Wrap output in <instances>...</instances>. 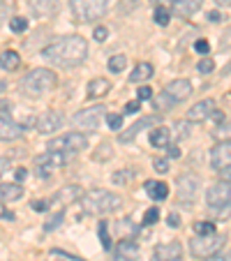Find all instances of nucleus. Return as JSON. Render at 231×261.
<instances>
[{
	"label": "nucleus",
	"instance_id": "nucleus-1",
	"mask_svg": "<svg viewBox=\"0 0 231 261\" xmlns=\"http://www.w3.org/2000/svg\"><path fill=\"white\" fill-rule=\"evenodd\" d=\"M42 55H44L51 65L76 67V65H81V63L85 61V55H88V42L79 35L58 37V40H53L49 46H44Z\"/></svg>",
	"mask_w": 231,
	"mask_h": 261
},
{
	"label": "nucleus",
	"instance_id": "nucleus-2",
	"mask_svg": "<svg viewBox=\"0 0 231 261\" xmlns=\"http://www.w3.org/2000/svg\"><path fill=\"white\" fill-rule=\"evenodd\" d=\"M121 204H123V199L115 194V192L100 190V187L81 194V208H83V213H88V215H100V217L109 215V213L118 211Z\"/></svg>",
	"mask_w": 231,
	"mask_h": 261
},
{
	"label": "nucleus",
	"instance_id": "nucleus-3",
	"mask_svg": "<svg viewBox=\"0 0 231 261\" xmlns=\"http://www.w3.org/2000/svg\"><path fill=\"white\" fill-rule=\"evenodd\" d=\"M58 85V76L53 70L46 67H37V70L28 72L25 76H21L19 81V93L25 97H42L46 93H51Z\"/></svg>",
	"mask_w": 231,
	"mask_h": 261
},
{
	"label": "nucleus",
	"instance_id": "nucleus-4",
	"mask_svg": "<svg viewBox=\"0 0 231 261\" xmlns=\"http://www.w3.org/2000/svg\"><path fill=\"white\" fill-rule=\"evenodd\" d=\"M111 0H72V16H74L79 23H93V21L102 19L109 10Z\"/></svg>",
	"mask_w": 231,
	"mask_h": 261
},
{
	"label": "nucleus",
	"instance_id": "nucleus-5",
	"mask_svg": "<svg viewBox=\"0 0 231 261\" xmlns=\"http://www.w3.org/2000/svg\"><path fill=\"white\" fill-rule=\"evenodd\" d=\"M104 111L106 109L102 104L88 106V109H81V111H76V113L72 115V125H74L79 132H83V134H93V132L100 130L102 118H106Z\"/></svg>",
	"mask_w": 231,
	"mask_h": 261
},
{
	"label": "nucleus",
	"instance_id": "nucleus-6",
	"mask_svg": "<svg viewBox=\"0 0 231 261\" xmlns=\"http://www.w3.org/2000/svg\"><path fill=\"white\" fill-rule=\"evenodd\" d=\"M201 187V178L196 173H183L176 178V201L183 208H190L194 204Z\"/></svg>",
	"mask_w": 231,
	"mask_h": 261
},
{
	"label": "nucleus",
	"instance_id": "nucleus-7",
	"mask_svg": "<svg viewBox=\"0 0 231 261\" xmlns=\"http://www.w3.org/2000/svg\"><path fill=\"white\" fill-rule=\"evenodd\" d=\"M226 238L220 236V234H211V236H196L190 241V250L196 259H206V256H213L217 252H222Z\"/></svg>",
	"mask_w": 231,
	"mask_h": 261
},
{
	"label": "nucleus",
	"instance_id": "nucleus-8",
	"mask_svg": "<svg viewBox=\"0 0 231 261\" xmlns=\"http://www.w3.org/2000/svg\"><path fill=\"white\" fill-rule=\"evenodd\" d=\"M83 148H88V139H85L83 132H67V134L55 136V139H51L46 143V151H61V153H67V155L79 153Z\"/></svg>",
	"mask_w": 231,
	"mask_h": 261
},
{
	"label": "nucleus",
	"instance_id": "nucleus-9",
	"mask_svg": "<svg viewBox=\"0 0 231 261\" xmlns=\"http://www.w3.org/2000/svg\"><path fill=\"white\" fill-rule=\"evenodd\" d=\"M206 204L213 211H222V208L231 206V183L229 181L213 183L206 192Z\"/></svg>",
	"mask_w": 231,
	"mask_h": 261
},
{
	"label": "nucleus",
	"instance_id": "nucleus-10",
	"mask_svg": "<svg viewBox=\"0 0 231 261\" xmlns=\"http://www.w3.org/2000/svg\"><path fill=\"white\" fill-rule=\"evenodd\" d=\"M65 162H67V153L46 151L35 157V169H37V173H40V178H49L51 169H61V166H65Z\"/></svg>",
	"mask_w": 231,
	"mask_h": 261
},
{
	"label": "nucleus",
	"instance_id": "nucleus-11",
	"mask_svg": "<svg viewBox=\"0 0 231 261\" xmlns=\"http://www.w3.org/2000/svg\"><path fill=\"white\" fill-rule=\"evenodd\" d=\"M231 166V141H220L211 151V169L226 171Z\"/></svg>",
	"mask_w": 231,
	"mask_h": 261
},
{
	"label": "nucleus",
	"instance_id": "nucleus-12",
	"mask_svg": "<svg viewBox=\"0 0 231 261\" xmlns=\"http://www.w3.org/2000/svg\"><path fill=\"white\" fill-rule=\"evenodd\" d=\"M160 123H162V115H157V113L155 115H143V118H139V121H136L130 130L121 132V143H130V141L134 139L136 134H141L146 127H157Z\"/></svg>",
	"mask_w": 231,
	"mask_h": 261
},
{
	"label": "nucleus",
	"instance_id": "nucleus-13",
	"mask_svg": "<svg viewBox=\"0 0 231 261\" xmlns=\"http://www.w3.org/2000/svg\"><path fill=\"white\" fill-rule=\"evenodd\" d=\"M35 125L40 134H53V132H58L63 127V113H58V111H44L37 118Z\"/></svg>",
	"mask_w": 231,
	"mask_h": 261
},
{
	"label": "nucleus",
	"instance_id": "nucleus-14",
	"mask_svg": "<svg viewBox=\"0 0 231 261\" xmlns=\"http://www.w3.org/2000/svg\"><path fill=\"white\" fill-rule=\"evenodd\" d=\"M164 93L178 104V102H185L187 97L192 95V83L187 79H174V81H169V83H166Z\"/></svg>",
	"mask_w": 231,
	"mask_h": 261
},
{
	"label": "nucleus",
	"instance_id": "nucleus-15",
	"mask_svg": "<svg viewBox=\"0 0 231 261\" xmlns=\"http://www.w3.org/2000/svg\"><path fill=\"white\" fill-rule=\"evenodd\" d=\"M23 134V125L12 121L10 115L0 113V141H14Z\"/></svg>",
	"mask_w": 231,
	"mask_h": 261
},
{
	"label": "nucleus",
	"instance_id": "nucleus-16",
	"mask_svg": "<svg viewBox=\"0 0 231 261\" xmlns=\"http://www.w3.org/2000/svg\"><path fill=\"white\" fill-rule=\"evenodd\" d=\"M213 111H215L213 100H201V102H196L190 111H187V121L190 123H204V121H208V118L213 115Z\"/></svg>",
	"mask_w": 231,
	"mask_h": 261
},
{
	"label": "nucleus",
	"instance_id": "nucleus-17",
	"mask_svg": "<svg viewBox=\"0 0 231 261\" xmlns=\"http://www.w3.org/2000/svg\"><path fill=\"white\" fill-rule=\"evenodd\" d=\"M28 7H31L33 16L37 19H49L55 14L58 10V0H28Z\"/></svg>",
	"mask_w": 231,
	"mask_h": 261
},
{
	"label": "nucleus",
	"instance_id": "nucleus-18",
	"mask_svg": "<svg viewBox=\"0 0 231 261\" xmlns=\"http://www.w3.org/2000/svg\"><path fill=\"white\" fill-rule=\"evenodd\" d=\"M153 256H157V259H183V245L178 241L160 243L153 250Z\"/></svg>",
	"mask_w": 231,
	"mask_h": 261
},
{
	"label": "nucleus",
	"instance_id": "nucleus-19",
	"mask_svg": "<svg viewBox=\"0 0 231 261\" xmlns=\"http://www.w3.org/2000/svg\"><path fill=\"white\" fill-rule=\"evenodd\" d=\"M139 243H134L132 238L121 241L118 250H115V261H136L139 259Z\"/></svg>",
	"mask_w": 231,
	"mask_h": 261
},
{
	"label": "nucleus",
	"instance_id": "nucleus-20",
	"mask_svg": "<svg viewBox=\"0 0 231 261\" xmlns=\"http://www.w3.org/2000/svg\"><path fill=\"white\" fill-rule=\"evenodd\" d=\"M171 3H174V12L178 16H183V19L194 16L204 5V0H171Z\"/></svg>",
	"mask_w": 231,
	"mask_h": 261
},
{
	"label": "nucleus",
	"instance_id": "nucleus-21",
	"mask_svg": "<svg viewBox=\"0 0 231 261\" xmlns=\"http://www.w3.org/2000/svg\"><path fill=\"white\" fill-rule=\"evenodd\" d=\"M109 91H111V81L97 76V79H93L91 83H88V88H85V95L91 97V100H97V97H104Z\"/></svg>",
	"mask_w": 231,
	"mask_h": 261
},
{
	"label": "nucleus",
	"instance_id": "nucleus-22",
	"mask_svg": "<svg viewBox=\"0 0 231 261\" xmlns=\"http://www.w3.org/2000/svg\"><path fill=\"white\" fill-rule=\"evenodd\" d=\"M23 196V187L19 183H7V185H0V204H10Z\"/></svg>",
	"mask_w": 231,
	"mask_h": 261
},
{
	"label": "nucleus",
	"instance_id": "nucleus-23",
	"mask_svg": "<svg viewBox=\"0 0 231 261\" xmlns=\"http://www.w3.org/2000/svg\"><path fill=\"white\" fill-rule=\"evenodd\" d=\"M146 192L153 201H164L169 196V185L166 183H160V181H146Z\"/></svg>",
	"mask_w": 231,
	"mask_h": 261
},
{
	"label": "nucleus",
	"instance_id": "nucleus-24",
	"mask_svg": "<svg viewBox=\"0 0 231 261\" xmlns=\"http://www.w3.org/2000/svg\"><path fill=\"white\" fill-rule=\"evenodd\" d=\"M79 196H81V187L79 185H67V187L58 190L53 196H51V204H58V201H63V204H70V201L79 199Z\"/></svg>",
	"mask_w": 231,
	"mask_h": 261
},
{
	"label": "nucleus",
	"instance_id": "nucleus-25",
	"mask_svg": "<svg viewBox=\"0 0 231 261\" xmlns=\"http://www.w3.org/2000/svg\"><path fill=\"white\" fill-rule=\"evenodd\" d=\"M169 141H171V132L164 125H157L151 130V143L155 148H169Z\"/></svg>",
	"mask_w": 231,
	"mask_h": 261
},
{
	"label": "nucleus",
	"instance_id": "nucleus-26",
	"mask_svg": "<svg viewBox=\"0 0 231 261\" xmlns=\"http://www.w3.org/2000/svg\"><path fill=\"white\" fill-rule=\"evenodd\" d=\"M153 65L151 63H139V65L132 70V74H130V81L132 83H143V81H148L153 76Z\"/></svg>",
	"mask_w": 231,
	"mask_h": 261
},
{
	"label": "nucleus",
	"instance_id": "nucleus-27",
	"mask_svg": "<svg viewBox=\"0 0 231 261\" xmlns=\"http://www.w3.org/2000/svg\"><path fill=\"white\" fill-rule=\"evenodd\" d=\"M19 65H21V55L16 53V51H3V53H0V67L5 72L19 70Z\"/></svg>",
	"mask_w": 231,
	"mask_h": 261
},
{
	"label": "nucleus",
	"instance_id": "nucleus-28",
	"mask_svg": "<svg viewBox=\"0 0 231 261\" xmlns=\"http://www.w3.org/2000/svg\"><path fill=\"white\" fill-rule=\"evenodd\" d=\"M153 21H155L157 25H169V21H171V12L166 10L164 5H157V7H155V14H153Z\"/></svg>",
	"mask_w": 231,
	"mask_h": 261
},
{
	"label": "nucleus",
	"instance_id": "nucleus-29",
	"mask_svg": "<svg viewBox=\"0 0 231 261\" xmlns=\"http://www.w3.org/2000/svg\"><path fill=\"white\" fill-rule=\"evenodd\" d=\"M194 234H196V236H211V234H217V231H215V222H208V220L196 222V224H194Z\"/></svg>",
	"mask_w": 231,
	"mask_h": 261
},
{
	"label": "nucleus",
	"instance_id": "nucleus-30",
	"mask_svg": "<svg viewBox=\"0 0 231 261\" xmlns=\"http://www.w3.org/2000/svg\"><path fill=\"white\" fill-rule=\"evenodd\" d=\"M125 67H127V55H111V58H109V70L111 72L121 74Z\"/></svg>",
	"mask_w": 231,
	"mask_h": 261
},
{
	"label": "nucleus",
	"instance_id": "nucleus-31",
	"mask_svg": "<svg viewBox=\"0 0 231 261\" xmlns=\"http://www.w3.org/2000/svg\"><path fill=\"white\" fill-rule=\"evenodd\" d=\"M136 173H134V169H123V171H115L113 173V183L115 185H127V183L134 178Z\"/></svg>",
	"mask_w": 231,
	"mask_h": 261
},
{
	"label": "nucleus",
	"instance_id": "nucleus-32",
	"mask_svg": "<svg viewBox=\"0 0 231 261\" xmlns=\"http://www.w3.org/2000/svg\"><path fill=\"white\" fill-rule=\"evenodd\" d=\"M97 234H100V241L104 250H111V236H109V222H100L97 226Z\"/></svg>",
	"mask_w": 231,
	"mask_h": 261
},
{
	"label": "nucleus",
	"instance_id": "nucleus-33",
	"mask_svg": "<svg viewBox=\"0 0 231 261\" xmlns=\"http://www.w3.org/2000/svg\"><path fill=\"white\" fill-rule=\"evenodd\" d=\"M213 134H215V139H220V141H231V121L220 123V127H217Z\"/></svg>",
	"mask_w": 231,
	"mask_h": 261
},
{
	"label": "nucleus",
	"instance_id": "nucleus-34",
	"mask_svg": "<svg viewBox=\"0 0 231 261\" xmlns=\"http://www.w3.org/2000/svg\"><path fill=\"white\" fill-rule=\"evenodd\" d=\"M10 28L14 33H25V31H28V19H25V16H12V19H10Z\"/></svg>",
	"mask_w": 231,
	"mask_h": 261
},
{
	"label": "nucleus",
	"instance_id": "nucleus-35",
	"mask_svg": "<svg viewBox=\"0 0 231 261\" xmlns=\"http://www.w3.org/2000/svg\"><path fill=\"white\" fill-rule=\"evenodd\" d=\"M111 155H113V151H111V146L109 143H100V146H97V151L93 153V160H111Z\"/></svg>",
	"mask_w": 231,
	"mask_h": 261
},
{
	"label": "nucleus",
	"instance_id": "nucleus-36",
	"mask_svg": "<svg viewBox=\"0 0 231 261\" xmlns=\"http://www.w3.org/2000/svg\"><path fill=\"white\" fill-rule=\"evenodd\" d=\"M106 125H109V130L121 132L123 130V115L121 113H106Z\"/></svg>",
	"mask_w": 231,
	"mask_h": 261
},
{
	"label": "nucleus",
	"instance_id": "nucleus-37",
	"mask_svg": "<svg viewBox=\"0 0 231 261\" xmlns=\"http://www.w3.org/2000/svg\"><path fill=\"white\" fill-rule=\"evenodd\" d=\"M174 104H176V102L171 100V97L166 95V93H162V95L155 100V111H169Z\"/></svg>",
	"mask_w": 231,
	"mask_h": 261
},
{
	"label": "nucleus",
	"instance_id": "nucleus-38",
	"mask_svg": "<svg viewBox=\"0 0 231 261\" xmlns=\"http://www.w3.org/2000/svg\"><path fill=\"white\" fill-rule=\"evenodd\" d=\"M196 70H199V74H213V70H215V61L206 55V58H201V61H199Z\"/></svg>",
	"mask_w": 231,
	"mask_h": 261
},
{
	"label": "nucleus",
	"instance_id": "nucleus-39",
	"mask_svg": "<svg viewBox=\"0 0 231 261\" xmlns=\"http://www.w3.org/2000/svg\"><path fill=\"white\" fill-rule=\"evenodd\" d=\"M63 220H65V213H63V211H61V213H55V215L44 224V231H46V234H49V231H55L58 226L63 224Z\"/></svg>",
	"mask_w": 231,
	"mask_h": 261
},
{
	"label": "nucleus",
	"instance_id": "nucleus-40",
	"mask_svg": "<svg viewBox=\"0 0 231 261\" xmlns=\"http://www.w3.org/2000/svg\"><path fill=\"white\" fill-rule=\"evenodd\" d=\"M157 220H160V208H157V206L148 208V211L143 213V224H148V226H151V224H155Z\"/></svg>",
	"mask_w": 231,
	"mask_h": 261
},
{
	"label": "nucleus",
	"instance_id": "nucleus-41",
	"mask_svg": "<svg viewBox=\"0 0 231 261\" xmlns=\"http://www.w3.org/2000/svg\"><path fill=\"white\" fill-rule=\"evenodd\" d=\"M153 169L157 173H169V160H153Z\"/></svg>",
	"mask_w": 231,
	"mask_h": 261
},
{
	"label": "nucleus",
	"instance_id": "nucleus-42",
	"mask_svg": "<svg viewBox=\"0 0 231 261\" xmlns=\"http://www.w3.org/2000/svg\"><path fill=\"white\" fill-rule=\"evenodd\" d=\"M93 37H95L97 42H104L106 37H109V28H106V25H97L95 33H93Z\"/></svg>",
	"mask_w": 231,
	"mask_h": 261
},
{
	"label": "nucleus",
	"instance_id": "nucleus-43",
	"mask_svg": "<svg viewBox=\"0 0 231 261\" xmlns=\"http://www.w3.org/2000/svg\"><path fill=\"white\" fill-rule=\"evenodd\" d=\"M51 256H61V259H67V261H85L76 254H67V252H61V250H51Z\"/></svg>",
	"mask_w": 231,
	"mask_h": 261
},
{
	"label": "nucleus",
	"instance_id": "nucleus-44",
	"mask_svg": "<svg viewBox=\"0 0 231 261\" xmlns=\"http://www.w3.org/2000/svg\"><path fill=\"white\" fill-rule=\"evenodd\" d=\"M194 51L201 53V55H206L208 51H211V44H208L206 40H199V42H194Z\"/></svg>",
	"mask_w": 231,
	"mask_h": 261
},
{
	"label": "nucleus",
	"instance_id": "nucleus-45",
	"mask_svg": "<svg viewBox=\"0 0 231 261\" xmlns=\"http://www.w3.org/2000/svg\"><path fill=\"white\" fill-rule=\"evenodd\" d=\"M151 97H153V91H151V88H148V85H141L139 93H136V100L146 102V100H151Z\"/></svg>",
	"mask_w": 231,
	"mask_h": 261
},
{
	"label": "nucleus",
	"instance_id": "nucleus-46",
	"mask_svg": "<svg viewBox=\"0 0 231 261\" xmlns=\"http://www.w3.org/2000/svg\"><path fill=\"white\" fill-rule=\"evenodd\" d=\"M136 111H141V100H132L125 104V113H136Z\"/></svg>",
	"mask_w": 231,
	"mask_h": 261
},
{
	"label": "nucleus",
	"instance_id": "nucleus-47",
	"mask_svg": "<svg viewBox=\"0 0 231 261\" xmlns=\"http://www.w3.org/2000/svg\"><path fill=\"white\" fill-rule=\"evenodd\" d=\"M166 224H169L171 229H178V226H181V217H178L176 213H171V215L166 217Z\"/></svg>",
	"mask_w": 231,
	"mask_h": 261
},
{
	"label": "nucleus",
	"instance_id": "nucleus-48",
	"mask_svg": "<svg viewBox=\"0 0 231 261\" xmlns=\"http://www.w3.org/2000/svg\"><path fill=\"white\" fill-rule=\"evenodd\" d=\"M220 46L222 49H231V28L224 31V35H222V40H220Z\"/></svg>",
	"mask_w": 231,
	"mask_h": 261
},
{
	"label": "nucleus",
	"instance_id": "nucleus-49",
	"mask_svg": "<svg viewBox=\"0 0 231 261\" xmlns=\"http://www.w3.org/2000/svg\"><path fill=\"white\" fill-rule=\"evenodd\" d=\"M201 261H231V254H222V252H217V254L206 256V259H201Z\"/></svg>",
	"mask_w": 231,
	"mask_h": 261
},
{
	"label": "nucleus",
	"instance_id": "nucleus-50",
	"mask_svg": "<svg viewBox=\"0 0 231 261\" xmlns=\"http://www.w3.org/2000/svg\"><path fill=\"white\" fill-rule=\"evenodd\" d=\"M49 206H51V201H35V204H33V208H35L37 213L49 211Z\"/></svg>",
	"mask_w": 231,
	"mask_h": 261
},
{
	"label": "nucleus",
	"instance_id": "nucleus-51",
	"mask_svg": "<svg viewBox=\"0 0 231 261\" xmlns=\"http://www.w3.org/2000/svg\"><path fill=\"white\" fill-rule=\"evenodd\" d=\"M7 12H10V5H7V3H0V23H3L5 19H10Z\"/></svg>",
	"mask_w": 231,
	"mask_h": 261
},
{
	"label": "nucleus",
	"instance_id": "nucleus-52",
	"mask_svg": "<svg viewBox=\"0 0 231 261\" xmlns=\"http://www.w3.org/2000/svg\"><path fill=\"white\" fill-rule=\"evenodd\" d=\"M206 19L211 21V23H220V21H222V14H220V12H208Z\"/></svg>",
	"mask_w": 231,
	"mask_h": 261
},
{
	"label": "nucleus",
	"instance_id": "nucleus-53",
	"mask_svg": "<svg viewBox=\"0 0 231 261\" xmlns=\"http://www.w3.org/2000/svg\"><path fill=\"white\" fill-rule=\"evenodd\" d=\"M10 169V160L7 157H0V178H3V173Z\"/></svg>",
	"mask_w": 231,
	"mask_h": 261
},
{
	"label": "nucleus",
	"instance_id": "nucleus-54",
	"mask_svg": "<svg viewBox=\"0 0 231 261\" xmlns=\"http://www.w3.org/2000/svg\"><path fill=\"white\" fill-rule=\"evenodd\" d=\"M169 157H176V160H178V157H181V148L171 146V143H169Z\"/></svg>",
	"mask_w": 231,
	"mask_h": 261
},
{
	"label": "nucleus",
	"instance_id": "nucleus-55",
	"mask_svg": "<svg viewBox=\"0 0 231 261\" xmlns=\"http://www.w3.org/2000/svg\"><path fill=\"white\" fill-rule=\"evenodd\" d=\"M217 7H231V0H213Z\"/></svg>",
	"mask_w": 231,
	"mask_h": 261
},
{
	"label": "nucleus",
	"instance_id": "nucleus-56",
	"mask_svg": "<svg viewBox=\"0 0 231 261\" xmlns=\"http://www.w3.org/2000/svg\"><path fill=\"white\" fill-rule=\"evenodd\" d=\"M14 176H16V183H19V181H23V178H25V169H16V173H14Z\"/></svg>",
	"mask_w": 231,
	"mask_h": 261
},
{
	"label": "nucleus",
	"instance_id": "nucleus-57",
	"mask_svg": "<svg viewBox=\"0 0 231 261\" xmlns=\"http://www.w3.org/2000/svg\"><path fill=\"white\" fill-rule=\"evenodd\" d=\"M151 261H183V259H157V256H153Z\"/></svg>",
	"mask_w": 231,
	"mask_h": 261
},
{
	"label": "nucleus",
	"instance_id": "nucleus-58",
	"mask_svg": "<svg viewBox=\"0 0 231 261\" xmlns=\"http://www.w3.org/2000/svg\"><path fill=\"white\" fill-rule=\"evenodd\" d=\"M151 3H155V5H162V3H166V0H151Z\"/></svg>",
	"mask_w": 231,
	"mask_h": 261
}]
</instances>
